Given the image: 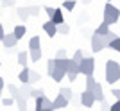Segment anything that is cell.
<instances>
[{
	"label": "cell",
	"mask_w": 120,
	"mask_h": 111,
	"mask_svg": "<svg viewBox=\"0 0 120 111\" xmlns=\"http://www.w3.org/2000/svg\"><path fill=\"white\" fill-rule=\"evenodd\" d=\"M27 59H30V54H29L27 50L18 54V63H20L22 66H27Z\"/></svg>",
	"instance_id": "ffe728a7"
},
{
	"label": "cell",
	"mask_w": 120,
	"mask_h": 111,
	"mask_svg": "<svg viewBox=\"0 0 120 111\" xmlns=\"http://www.w3.org/2000/svg\"><path fill=\"white\" fill-rule=\"evenodd\" d=\"M72 59H75L77 63H81V61L84 59V54H82V50H81V48H79V50H75V52H74V57H72Z\"/></svg>",
	"instance_id": "83f0119b"
},
{
	"label": "cell",
	"mask_w": 120,
	"mask_h": 111,
	"mask_svg": "<svg viewBox=\"0 0 120 111\" xmlns=\"http://www.w3.org/2000/svg\"><path fill=\"white\" fill-rule=\"evenodd\" d=\"M111 111H120V100L116 99L115 104H111Z\"/></svg>",
	"instance_id": "74e56055"
},
{
	"label": "cell",
	"mask_w": 120,
	"mask_h": 111,
	"mask_svg": "<svg viewBox=\"0 0 120 111\" xmlns=\"http://www.w3.org/2000/svg\"><path fill=\"white\" fill-rule=\"evenodd\" d=\"M2 4H4L5 7H9V5H13V4H15V0H4Z\"/></svg>",
	"instance_id": "b9f144b4"
},
{
	"label": "cell",
	"mask_w": 120,
	"mask_h": 111,
	"mask_svg": "<svg viewBox=\"0 0 120 111\" xmlns=\"http://www.w3.org/2000/svg\"><path fill=\"white\" fill-rule=\"evenodd\" d=\"M4 36H5V32H4V25L0 23V41L4 40Z\"/></svg>",
	"instance_id": "60d3db41"
},
{
	"label": "cell",
	"mask_w": 120,
	"mask_h": 111,
	"mask_svg": "<svg viewBox=\"0 0 120 111\" xmlns=\"http://www.w3.org/2000/svg\"><path fill=\"white\" fill-rule=\"evenodd\" d=\"M56 57H66V50H63V48L57 50V52H56Z\"/></svg>",
	"instance_id": "f35d334b"
},
{
	"label": "cell",
	"mask_w": 120,
	"mask_h": 111,
	"mask_svg": "<svg viewBox=\"0 0 120 111\" xmlns=\"http://www.w3.org/2000/svg\"><path fill=\"white\" fill-rule=\"evenodd\" d=\"M68 102H70V100H68L65 95H61V93H59V95H56V99H54V107H56V109H63V107L68 106Z\"/></svg>",
	"instance_id": "ba28073f"
},
{
	"label": "cell",
	"mask_w": 120,
	"mask_h": 111,
	"mask_svg": "<svg viewBox=\"0 0 120 111\" xmlns=\"http://www.w3.org/2000/svg\"><path fill=\"white\" fill-rule=\"evenodd\" d=\"M30 84H32V82H22V86H20V95H23L25 99H29L30 93H32V90H34Z\"/></svg>",
	"instance_id": "30bf717a"
},
{
	"label": "cell",
	"mask_w": 120,
	"mask_h": 111,
	"mask_svg": "<svg viewBox=\"0 0 120 111\" xmlns=\"http://www.w3.org/2000/svg\"><path fill=\"white\" fill-rule=\"evenodd\" d=\"M106 81L109 82L111 86L115 84L116 81H120V65L116 61H108L106 63Z\"/></svg>",
	"instance_id": "6da1fadb"
},
{
	"label": "cell",
	"mask_w": 120,
	"mask_h": 111,
	"mask_svg": "<svg viewBox=\"0 0 120 111\" xmlns=\"http://www.w3.org/2000/svg\"><path fill=\"white\" fill-rule=\"evenodd\" d=\"M111 95L120 100V90H118V88H111Z\"/></svg>",
	"instance_id": "8d00e7d4"
},
{
	"label": "cell",
	"mask_w": 120,
	"mask_h": 111,
	"mask_svg": "<svg viewBox=\"0 0 120 111\" xmlns=\"http://www.w3.org/2000/svg\"><path fill=\"white\" fill-rule=\"evenodd\" d=\"M66 74H68V70H65V68H59V66H56V70H54V74H52V79H54L56 82H59V81H63L66 77Z\"/></svg>",
	"instance_id": "9c48e42d"
},
{
	"label": "cell",
	"mask_w": 120,
	"mask_h": 111,
	"mask_svg": "<svg viewBox=\"0 0 120 111\" xmlns=\"http://www.w3.org/2000/svg\"><path fill=\"white\" fill-rule=\"evenodd\" d=\"M16 43H18V38L15 36V32H11V34H5L4 40H2V45L5 47V48H15Z\"/></svg>",
	"instance_id": "52a82bcc"
},
{
	"label": "cell",
	"mask_w": 120,
	"mask_h": 111,
	"mask_svg": "<svg viewBox=\"0 0 120 111\" xmlns=\"http://www.w3.org/2000/svg\"><path fill=\"white\" fill-rule=\"evenodd\" d=\"M118 18H120V7H115L111 2H108L104 5V22L108 25H111V23H116Z\"/></svg>",
	"instance_id": "7a4b0ae2"
},
{
	"label": "cell",
	"mask_w": 120,
	"mask_h": 111,
	"mask_svg": "<svg viewBox=\"0 0 120 111\" xmlns=\"http://www.w3.org/2000/svg\"><path fill=\"white\" fill-rule=\"evenodd\" d=\"M18 81H22V82H30V68H27V66H23V68H22V72L18 74Z\"/></svg>",
	"instance_id": "7c38bea8"
},
{
	"label": "cell",
	"mask_w": 120,
	"mask_h": 111,
	"mask_svg": "<svg viewBox=\"0 0 120 111\" xmlns=\"http://www.w3.org/2000/svg\"><path fill=\"white\" fill-rule=\"evenodd\" d=\"M41 79V75L38 74V72H34V70H30V82H38Z\"/></svg>",
	"instance_id": "4dcf8cb0"
},
{
	"label": "cell",
	"mask_w": 120,
	"mask_h": 111,
	"mask_svg": "<svg viewBox=\"0 0 120 111\" xmlns=\"http://www.w3.org/2000/svg\"><path fill=\"white\" fill-rule=\"evenodd\" d=\"M49 20H52L54 23H57V25H59V23H63V22H65V18H63V13H61V9H56L54 16H52V18H49Z\"/></svg>",
	"instance_id": "ac0fdd59"
},
{
	"label": "cell",
	"mask_w": 120,
	"mask_h": 111,
	"mask_svg": "<svg viewBox=\"0 0 120 111\" xmlns=\"http://www.w3.org/2000/svg\"><path fill=\"white\" fill-rule=\"evenodd\" d=\"M41 27H43V30H45V34L49 36V38H54V36L57 34V23H54L52 20L45 22Z\"/></svg>",
	"instance_id": "8992f818"
},
{
	"label": "cell",
	"mask_w": 120,
	"mask_h": 111,
	"mask_svg": "<svg viewBox=\"0 0 120 111\" xmlns=\"http://www.w3.org/2000/svg\"><path fill=\"white\" fill-rule=\"evenodd\" d=\"M95 84H97V81H95V77H93V75H86L84 77V88H86V90H91V91H93Z\"/></svg>",
	"instance_id": "2e32d148"
},
{
	"label": "cell",
	"mask_w": 120,
	"mask_h": 111,
	"mask_svg": "<svg viewBox=\"0 0 120 111\" xmlns=\"http://www.w3.org/2000/svg\"><path fill=\"white\" fill-rule=\"evenodd\" d=\"M15 99H16V104H18L20 109H27V99H25L23 95H18V97H15Z\"/></svg>",
	"instance_id": "7402d4cb"
},
{
	"label": "cell",
	"mask_w": 120,
	"mask_h": 111,
	"mask_svg": "<svg viewBox=\"0 0 120 111\" xmlns=\"http://www.w3.org/2000/svg\"><path fill=\"white\" fill-rule=\"evenodd\" d=\"M29 11H30V16H38L40 15V7H38V5H30Z\"/></svg>",
	"instance_id": "836d02e7"
},
{
	"label": "cell",
	"mask_w": 120,
	"mask_h": 111,
	"mask_svg": "<svg viewBox=\"0 0 120 111\" xmlns=\"http://www.w3.org/2000/svg\"><path fill=\"white\" fill-rule=\"evenodd\" d=\"M59 93H61V95H65L66 99H68V100L72 99V90H70V88H61V90H59Z\"/></svg>",
	"instance_id": "f546056e"
},
{
	"label": "cell",
	"mask_w": 120,
	"mask_h": 111,
	"mask_svg": "<svg viewBox=\"0 0 120 111\" xmlns=\"http://www.w3.org/2000/svg\"><path fill=\"white\" fill-rule=\"evenodd\" d=\"M93 95H95V99L97 100H104L106 97H104V88H102V84H100V82H97L95 84V88H93Z\"/></svg>",
	"instance_id": "5bb4252c"
},
{
	"label": "cell",
	"mask_w": 120,
	"mask_h": 111,
	"mask_svg": "<svg viewBox=\"0 0 120 111\" xmlns=\"http://www.w3.org/2000/svg\"><path fill=\"white\" fill-rule=\"evenodd\" d=\"M43 9H45V13L49 15V18H52V16H54V13H56L54 7H49V5H47V7H43Z\"/></svg>",
	"instance_id": "d590c367"
},
{
	"label": "cell",
	"mask_w": 120,
	"mask_h": 111,
	"mask_svg": "<svg viewBox=\"0 0 120 111\" xmlns=\"http://www.w3.org/2000/svg\"><path fill=\"white\" fill-rule=\"evenodd\" d=\"M13 32H15V36L18 38V40H22L25 36V32H27V29H25V25H16L15 29H13Z\"/></svg>",
	"instance_id": "e0dca14e"
},
{
	"label": "cell",
	"mask_w": 120,
	"mask_h": 111,
	"mask_svg": "<svg viewBox=\"0 0 120 111\" xmlns=\"http://www.w3.org/2000/svg\"><path fill=\"white\" fill-rule=\"evenodd\" d=\"M79 75H81V74H77V72H68V74H66V77H68V81H70V82H74Z\"/></svg>",
	"instance_id": "d6a6232c"
},
{
	"label": "cell",
	"mask_w": 120,
	"mask_h": 111,
	"mask_svg": "<svg viewBox=\"0 0 120 111\" xmlns=\"http://www.w3.org/2000/svg\"><path fill=\"white\" fill-rule=\"evenodd\" d=\"M95 102H97V99H95V95H93V91L84 88V91L81 93V104H82L84 107H91Z\"/></svg>",
	"instance_id": "5b68a950"
},
{
	"label": "cell",
	"mask_w": 120,
	"mask_h": 111,
	"mask_svg": "<svg viewBox=\"0 0 120 111\" xmlns=\"http://www.w3.org/2000/svg\"><path fill=\"white\" fill-rule=\"evenodd\" d=\"M95 32H97V34H102V36H106L108 32H109V25H108L106 22H102V23H100V25L95 29Z\"/></svg>",
	"instance_id": "44dd1931"
},
{
	"label": "cell",
	"mask_w": 120,
	"mask_h": 111,
	"mask_svg": "<svg viewBox=\"0 0 120 111\" xmlns=\"http://www.w3.org/2000/svg\"><path fill=\"white\" fill-rule=\"evenodd\" d=\"M0 97H2V90H0Z\"/></svg>",
	"instance_id": "ee69618b"
},
{
	"label": "cell",
	"mask_w": 120,
	"mask_h": 111,
	"mask_svg": "<svg viewBox=\"0 0 120 111\" xmlns=\"http://www.w3.org/2000/svg\"><path fill=\"white\" fill-rule=\"evenodd\" d=\"M104 48H108L106 38L102 34L93 32V36H91V52H93V54H99V52H102Z\"/></svg>",
	"instance_id": "3957f363"
},
{
	"label": "cell",
	"mask_w": 120,
	"mask_h": 111,
	"mask_svg": "<svg viewBox=\"0 0 120 111\" xmlns=\"http://www.w3.org/2000/svg\"><path fill=\"white\" fill-rule=\"evenodd\" d=\"M100 106L104 107V109H111V106L108 104V102H106V99H104V100H100Z\"/></svg>",
	"instance_id": "ab89813d"
},
{
	"label": "cell",
	"mask_w": 120,
	"mask_h": 111,
	"mask_svg": "<svg viewBox=\"0 0 120 111\" xmlns=\"http://www.w3.org/2000/svg\"><path fill=\"white\" fill-rule=\"evenodd\" d=\"M54 70H56V61H54V59H49V61H47V74H49V75H52V74H54Z\"/></svg>",
	"instance_id": "d4e9b609"
},
{
	"label": "cell",
	"mask_w": 120,
	"mask_h": 111,
	"mask_svg": "<svg viewBox=\"0 0 120 111\" xmlns=\"http://www.w3.org/2000/svg\"><path fill=\"white\" fill-rule=\"evenodd\" d=\"M108 2H113V0H108Z\"/></svg>",
	"instance_id": "f6af8a7d"
},
{
	"label": "cell",
	"mask_w": 120,
	"mask_h": 111,
	"mask_svg": "<svg viewBox=\"0 0 120 111\" xmlns=\"http://www.w3.org/2000/svg\"><path fill=\"white\" fill-rule=\"evenodd\" d=\"M15 102H16V99H15L13 95H11V97H7V99H2V104H4V106H13Z\"/></svg>",
	"instance_id": "f1b7e54d"
},
{
	"label": "cell",
	"mask_w": 120,
	"mask_h": 111,
	"mask_svg": "<svg viewBox=\"0 0 120 111\" xmlns=\"http://www.w3.org/2000/svg\"><path fill=\"white\" fill-rule=\"evenodd\" d=\"M16 13H18V18H20L23 23L30 18V11H29V7H20V9H16Z\"/></svg>",
	"instance_id": "9a60e30c"
},
{
	"label": "cell",
	"mask_w": 120,
	"mask_h": 111,
	"mask_svg": "<svg viewBox=\"0 0 120 111\" xmlns=\"http://www.w3.org/2000/svg\"><path fill=\"white\" fill-rule=\"evenodd\" d=\"M108 48H111V50H115V52H120V38H118V36H116L115 40L109 43V47H108Z\"/></svg>",
	"instance_id": "603a6c76"
},
{
	"label": "cell",
	"mask_w": 120,
	"mask_h": 111,
	"mask_svg": "<svg viewBox=\"0 0 120 111\" xmlns=\"http://www.w3.org/2000/svg\"><path fill=\"white\" fill-rule=\"evenodd\" d=\"M41 48V38L40 36H32L29 40V50H38Z\"/></svg>",
	"instance_id": "4fadbf2b"
},
{
	"label": "cell",
	"mask_w": 120,
	"mask_h": 111,
	"mask_svg": "<svg viewBox=\"0 0 120 111\" xmlns=\"http://www.w3.org/2000/svg\"><path fill=\"white\" fill-rule=\"evenodd\" d=\"M104 38H106V43H108V47H109V43H111V41H113V40H115V38H116V34H115V32H111V30H109V32H108V34H106Z\"/></svg>",
	"instance_id": "1f68e13d"
},
{
	"label": "cell",
	"mask_w": 120,
	"mask_h": 111,
	"mask_svg": "<svg viewBox=\"0 0 120 111\" xmlns=\"http://www.w3.org/2000/svg\"><path fill=\"white\" fill-rule=\"evenodd\" d=\"M93 72H95V59L93 57H84L81 61V74L86 77V75H93Z\"/></svg>",
	"instance_id": "277c9868"
},
{
	"label": "cell",
	"mask_w": 120,
	"mask_h": 111,
	"mask_svg": "<svg viewBox=\"0 0 120 111\" xmlns=\"http://www.w3.org/2000/svg\"><path fill=\"white\" fill-rule=\"evenodd\" d=\"M57 32H59V34H68V32H70V25L65 23V22L59 23V25H57Z\"/></svg>",
	"instance_id": "cb8c5ba5"
},
{
	"label": "cell",
	"mask_w": 120,
	"mask_h": 111,
	"mask_svg": "<svg viewBox=\"0 0 120 111\" xmlns=\"http://www.w3.org/2000/svg\"><path fill=\"white\" fill-rule=\"evenodd\" d=\"M7 90H9V93L13 97H18V95H20V88L15 86V84H9V86H7Z\"/></svg>",
	"instance_id": "484cf974"
},
{
	"label": "cell",
	"mask_w": 120,
	"mask_h": 111,
	"mask_svg": "<svg viewBox=\"0 0 120 111\" xmlns=\"http://www.w3.org/2000/svg\"><path fill=\"white\" fill-rule=\"evenodd\" d=\"M4 86H5V82H4V79L0 77V90H4Z\"/></svg>",
	"instance_id": "7bdbcfd3"
},
{
	"label": "cell",
	"mask_w": 120,
	"mask_h": 111,
	"mask_svg": "<svg viewBox=\"0 0 120 111\" xmlns=\"http://www.w3.org/2000/svg\"><path fill=\"white\" fill-rule=\"evenodd\" d=\"M74 7H75V0H65V2H63V9L72 11Z\"/></svg>",
	"instance_id": "4316f807"
},
{
	"label": "cell",
	"mask_w": 120,
	"mask_h": 111,
	"mask_svg": "<svg viewBox=\"0 0 120 111\" xmlns=\"http://www.w3.org/2000/svg\"><path fill=\"white\" fill-rule=\"evenodd\" d=\"M52 109H56L54 107V100H50L49 97H41V111H52Z\"/></svg>",
	"instance_id": "8fae6325"
},
{
	"label": "cell",
	"mask_w": 120,
	"mask_h": 111,
	"mask_svg": "<svg viewBox=\"0 0 120 111\" xmlns=\"http://www.w3.org/2000/svg\"><path fill=\"white\" fill-rule=\"evenodd\" d=\"M41 95H45V91H43V90H32V93H30V97H32V99L41 97Z\"/></svg>",
	"instance_id": "e575fe53"
},
{
	"label": "cell",
	"mask_w": 120,
	"mask_h": 111,
	"mask_svg": "<svg viewBox=\"0 0 120 111\" xmlns=\"http://www.w3.org/2000/svg\"><path fill=\"white\" fill-rule=\"evenodd\" d=\"M29 54H30V61H32V63H38V61L41 59L43 52H41V48H38V50H29Z\"/></svg>",
	"instance_id": "d6986e66"
}]
</instances>
